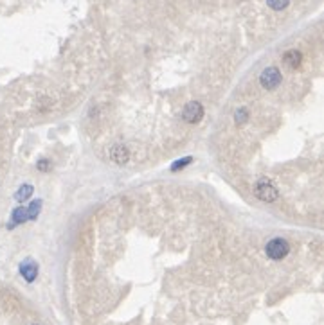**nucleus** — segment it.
Here are the masks:
<instances>
[{
    "label": "nucleus",
    "instance_id": "6e6552de",
    "mask_svg": "<svg viewBox=\"0 0 324 325\" xmlns=\"http://www.w3.org/2000/svg\"><path fill=\"white\" fill-rule=\"evenodd\" d=\"M11 221H13L11 227H15V225H18V223H24V221H27V210H26V207L15 208V210H13V215H11Z\"/></svg>",
    "mask_w": 324,
    "mask_h": 325
},
{
    "label": "nucleus",
    "instance_id": "20e7f679",
    "mask_svg": "<svg viewBox=\"0 0 324 325\" xmlns=\"http://www.w3.org/2000/svg\"><path fill=\"white\" fill-rule=\"evenodd\" d=\"M182 119L189 124H196L204 119V106L198 101H191L184 106V112H182Z\"/></svg>",
    "mask_w": 324,
    "mask_h": 325
},
{
    "label": "nucleus",
    "instance_id": "39448f33",
    "mask_svg": "<svg viewBox=\"0 0 324 325\" xmlns=\"http://www.w3.org/2000/svg\"><path fill=\"white\" fill-rule=\"evenodd\" d=\"M20 273H22V277L26 278L27 282H33L38 275V264L34 263L33 259L24 261V263L20 264Z\"/></svg>",
    "mask_w": 324,
    "mask_h": 325
},
{
    "label": "nucleus",
    "instance_id": "1a4fd4ad",
    "mask_svg": "<svg viewBox=\"0 0 324 325\" xmlns=\"http://www.w3.org/2000/svg\"><path fill=\"white\" fill-rule=\"evenodd\" d=\"M31 194H33V185H22L18 190H16L15 198H16V201L24 203V201H26L27 198H31Z\"/></svg>",
    "mask_w": 324,
    "mask_h": 325
},
{
    "label": "nucleus",
    "instance_id": "4468645a",
    "mask_svg": "<svg viewBox=\"0 0 324 325\" xmlns=\"http://www.w3.org/2000/svg\"><path fill=\"white\" fill-rule=\"evenodd\" d=\"M38 169H40V171H49V169H51V162H49V160H40V162H38Z\"/></svg>",
    "mask_w": 324,
    "mask_h": 325
},
{
    "label": "nucleus",
    "instance_id": "423d86ee",
    "mask_svg": "<svg viewBox=\"0 0 324 325\" xmlns=\"http://www.w3.org/2000/svg\"><path fill=\"white\" fill-rule=\"evenodd\" d=\"M283 63L288 67V69H299L302 63V54L299 51H295V49H292V51H287L283 56Z\"/></svg>",
    "mask_w": 324,
    "mask_h": 325
},
{
    "label": "nucleus",
    "instance_id": "ddd939ff",
    "mask_svg": "<svg viewBox=\"0 0 324 325\" xmlns=\"http://www.w3.org/2000/svg\"><path fill=\"white\" fill-rule=\"evenodd\" d=\"M193 158L191 157H188V158H182V160H178V162H175V165L171 167V171H178V169H182V167H186V165L191 162Z\"/></svg>",
    "mask_w": 324,
    "mask_h": 325
},
{
    "label": "nucleus",
    "instance_id": "0eeeda50",
    "mask_svg": "<svg viewBox=\"0 0 324 325\" xmlns=\"http://www.w3.org/2000/svg\"><path fill=\"white\" fill-rule=\"evenodd\" d=\"M110 157L117 165H125L126 162L130 160V151L126 149L125 146H114V147H112Z\"/></svg>",
    "mask_w": 324,
    "mask_h": 325
},
{
    "label": "nucleus",
    "instance_id": "f257e3e1",
    "mask_svg": "<svg viewBox=\"0 0 324 325\" xmlns=\"http://www.w3.org/2000/svg\"><path fill=\"white\" fill-rule=\"evenodd\" d=\"M254 196L258 198V200L270 203V201L277 200L279 192H277L276 185H274L269 178H261V180H258V182H256V185H254Z\"/></svg>",
    "mask_w": 324,
    "mask_h": 325
},
{
    "label": "nucleus",
    "instance_id": "9b49d317",
    "mask_svg": "<svg viewBox=\"0 0 324 325\" xmlns=\"http://www.w3.org/2000/svg\"><path fill=\"white\" fill-rule=\"evenodd\" d=\"M290 0H267V6L274 11H283L285 8H288Z\"/></svg>",
    "mask_w": 324,
    "mask_h": 325
},
{
    "label": "nucleus",
    "instance_id": "f8f14e48",
    "mask_svg": "<svg viewBox=\"0 0 324 325\" xmlns=\"http://www.w3.org/2000/svg\"><path fill=\"white\" fill-rule=\"evenodd\" d=\"M234 121H236V124H245V122L249 121V112L245 110V108H238L236 110V114H234Z\"/></svg>",
    "mask_w": 324,
    "mask_h": 325
},
{
    "label": "nucleus",
    "instance_id": "7ed1b4c3",
    "mask_svg": "<svg viewBox=\"0 0 324 325\" xmlns=\"http://www.w3.org/2000/svg\"><path fill=\"white\" fill-rule=\"evenodd\" d=\"M281 72L279 69H276V67H267L265 70L261 72V76H259V83H261V86L265 88V90H274V88H277L281 84Z\"/></svg>",
    "mask_w": 324,
    "mask_h": 325
},
{
    "label": "nucleus",
    "instance_id": "f03ea898",
    "mask_svg": "<svg viewBox=\"0 0 324 325\" xmlns=\"http://www.w3.org/2000/svg\"><path fill=\"white\" fill-rule=\"evenodd\" d=\"M288 252H290V245L287 243V239H281V237L272 239V241L265 246L267 257H270L272 261L285 259V257L288 255Z\"/></svg>",
    "mask_w": 324,
    "mask_h": 325
},
{
    "label": "nucleus",
    "instance_id": "9d476101",
    "mask_svg": "<svg viewBox=\"0 0 324 325\" xmlns=\"http://www.w3.org/2000/svg\"><path fill=\"white\" fill-rule=\"evenodd\" d=\"M40 208H42V201H40V200L33 201V203H31L29 207H26V210H27V220H36L38 214H40Z\"/></svg>",
    "mask_w": 324,
    "mask_h": 325
}]
</instances>
